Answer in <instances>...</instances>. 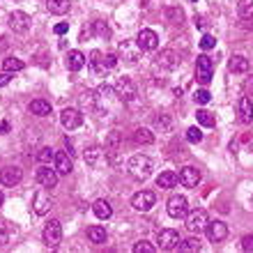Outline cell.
<instances>
[{"label": "cell", "mask_w": 253, "mask_h": 253, "mask_svg": "<svg viewBox=\"0 0 253 253\" xmlns=\"http://www.w3.org/2000/svg\"><path fill=\"white\" fill-rule=\"evenodd\" d=\"M159 249H164V251H173V249L180 247V235H177V230H170V228H166V230H161L159 233Z\"/></svg>", "instance_id": "12"}, {"label": "cell", "mask_w": 253, "mask_h": 253, "mask_svg": "<svg viewBox=\"0 0 253 253\" xmlns=\"http://www.w3.org/2000/svg\"><path fill=\"white\" fill-rule=\"evenodd\" d=\"M196 76H198L200 83H210L214 76V62L212 58H207V55H198V60H196Z\"/></svg>", "instance_id": "8"}, {"label": "cell", "mask_w": 253, "mask_h": 253, "mask_svg": "<svg viewBox=\"0 0 253 253\" xmlns=\"http://www.w3.org/2000/svg\"><path fill=\"white\" fill-rule=\"evenodd\" d=\"M216 46V40H214L212 35H203V40H200V48L203 51H210V48Z\"/></svg>", "instance_id": "40"}, {"label": "cell", "mask_w": 253, "mask_h": 253, "mask_svg": "<svg viewBox=\"0 0 253 253\" xmlns=\"http://www.w3.org/2000/svg\"><path fill=\"white\" fill-rule=\"evenodd\" d=\"M191 2H198V0H191Z\"/></svg>", "instance_id": "51"}, {"label": "cell", "mask_w": 253, "mask_h": 253, "mask_svg": "<svg viewBox=\"0 0 253 253\" xmlns=\"http://www.w3.org/2000/svg\"><path fill=\"white\" fill-rule=\"evenodd\" d=\"M242 249H244V251H253V235H244V240H242Z\"/></svg>", "instance_id": "44"}, {"label": "cell", "mask_w": 253, "mask_h": 253, "mask_svg": "<svg viewBox=\"0 0 253 253\" xmlns=\"http://www.w3.org/2000/svg\"><path fill=\"white\" fill-rule=\"evenodd\" d=\"M244 92H247V94H253V76H249V79L244 81Z\"/></svg>", "instance_id": "48"}, {"label": "cell", "mask_w": 253, "mask_h": 253, "mask_svg": "<svg viewBox=\"0 0 253 253\" xmlns=\"http://www.w3.org/2000/svg\"><path fill=\"white\" fill-rule=\"evenodd\" d=\"M196 120H198L200 126H214L216 125V118H214V113H210V111H198V113H196Z\"/></svg>", "instance_id": "32"}, {"label": "cell", "mask_w": 253, "mask_h": 253, "mask_svg": "<svg viewBox=\"0 0 253 253\" xmlns=\"http://www.w3.org/2000/svg\"><path fill=\"white\" fill-rule=\"evenodd\" d=\"M157 249L150 244V242H138L136 247H133V253H154Z\"/></svg>", "instance_id": "41"}, {"label": "cell", "mask_w": 253, "mask_h": 253, "mask_svg": "<svg viewBox=\"0 0 253 253\" xmlns=\"http://www.w3.org/2000/svg\"><path fill=\"white\" fill-rule=\"evenodd\" d=\"M133 140L138 143V145H150L154 140V136H152V131L150 129H145V126H138L136 131H133Z\"/></svg>", "instance_id": "30"}, {"label": "cell", "mask_w": 253, "mask_h": 253, "mask_svg": "<svg viewBox=\"0 0 253 253\" xmlns=\"http://www.w3.org/2000/svg\"><path fill=\"white\" fill-rule=\"evenodd\" d=\"M228 67H230V72H235V74H244V72H249V60L244 55H233L230 62H228Z\"/></svg>", "instance_id": "28"}, {"label": "cell", "mask_w": 253, "mask_h": 253, "mask_svg": "<svg viewBox=\"0 0 253 253\" xmlns=\"http://www.w3.org/2000/svg\"><path fill=\"white\" fill-rule=\"evenodd\" d=\"M104 62H106V69H113L115 65H118V55H104Z\"/></svg>", "instance_id": "45"}, {"label": "cell", "mask_w": 253, "mask_h": 253, "mask_svg": "<svg viewBox=\"0 0 253 253\" xmlns=\"http://www.w3.org/2000/svg\"><path fill=\"white\" fill-rule=\"evenodd\" d=\"M28 111L33 115H37V118H46V115L51 113V104H48L46 99H33L30 106H28Z\"/></svg>", "instance_id": "23"}, {"label": "cell", "mask_w": 253, "mask_h": 253, "mask_svg": "<svg viewBox=\"0 0 253 253\" xmlns=\"http://www.w3.org/2000/svg\"><path fill=\"white\" fill-rule=\"evenodd\" d=\"M92 212L97 214V219L106 221V219H111V216H113V207H111V203H108V200L101 198V200H94Z\"/></svg>", "instance_id": "20"}, {"label": "cell", "mask_w": 253, "mask_h": 253, "mask_svg": "<svg viewBox=\"0 0 253 253\" xmlns=\"http://www.w3.org/2000/svg\"><path fill=\"white\" fill-rule=\"evenodd\" d=\"M53 168L58 170V175H69L72 173V154L67 152H55L53 157Z\"/></svg>", "instance_id": "18"}, {"label": "cell", "mask_w": 253, "mask_h": 253, "mask_svg": "<svg viewBox=\"0 0 253 253\" xmlns=\"http://www.w3.org/2000/svg\"><path fill=\"white\" fill-rule=\"evenodd\" d=\"M136 42H138V46L143 48V51H154V48L159 46V37H157V33L154 30H140L138 37H136Z\"/></svg>", "instance_id": "14"}, {"label": "cell", "mask_w": 253, "mask_h": 253, "mask_svg": "<svg viewBox=\"0 0 253 253\" xmlns=\"http://www.w3.org/2000/svg\"><path fill=\"white\" fill-rule=\"evenodd\" d=\"M237 118H240L242 125H251L253 122V104L249 99V94H244L237 104Z\"/></svg>", "instance_id": "17"}, {"label": "cell", "mask_w": 253, "mask_h": 253, "mask_svg": "<svg viewBox=\"0 0 253 253\" xmlns=\"http://www.w3.org/2000/svg\"><path fill=\"white\" fill-rule=\"evenodd\" d=\"M69 0H46V7L51 14H58V16H62V14L69 12Z\"/></svg>", "instance_id": "27"}, {"label": "cell", "mask_w": 253, "mask_h": 253, "mask_svg": "<svg viewBox=\"0 0 253 253\" xmlns=\"http://www.w3.org/2000/svg\"><path fill=\"white\" fill-rule=\"evenodd\" d=\"M51 207H53V200H51V196L46 193V189L42 187L40 191L33 196V212L37 214V216H44Z\"/></svg>", "instance_id": "9"}, {"label": "cell", "mask_w": 253, "mask_h": 253, "mask_svg": "<svg viewBox=\"0 0 253 253\" xmlns=\"http://www.w3.org/2000/svg\"><path fill=\"white\" fill-rule=\"evenodd\" d=\"M9 81H12V72H2V74H0V87L7 85Z\"/></svg>", "instance_id": "47"}, {"label": "cell", "mask_w": 253, "mask_h": 253, "mask_svg": "<svg viewBox=\"0 0 253 253\" xmlns=\"http://www.w3.org/2000/svg\"><path fill=\"white\" fill-rule=\"evenodd\" d=\"M2 203H5V196H2V191H0V207H2Z\"/></svg>", "instance_id": "50"}, {"label": "cell", "mask_w": 253, "mask_h": 253, "mask_svg": "<svg viewBox=\"0 0 253 253\" xmlns=\"http://www.w3.org/2000/svg\"><path fill=\"white\" fill-rule=\"evenodd\" d=\"M60 122L69 131H72V129H79V126L83 125V113H81L79 108H65L60 113Z\"/></svg>", "instance_id": "11"}, {"label": "cell", "mask_w": 253, "mask_h": 253, "mask_svg": "<svg viewBox=\"0 0 253 253\" xmlns=\"http://www.w3.org/2000/svg\"><path fill=\"white\" fill-rule=\"evenodd\" d=\"M168 216L170 219H182V216H187L189 214V200L184 196H173V198L168 200Z\"/></svg>", "instance_id": "6"}, {"label": "cell", "mask_w": 253, "mask_h": 253, "mask_svg": "<svg viewBox=\"0 0 253 253\" xmlns=\"http://www.w3.org/2000/svg\"><path fill=\"white\" fill-rule=\"evenodd\" d=\"M9 242V226H7V221H0V247Z\"/></svg>", "instance_id": "42"}, {"label": "cell", "mask_w": 253, "mask_h": 253, "mask_svg": "<svg viewBox=\"0 0 253 253\" xmlns=\"http://www.w3.org/2000/svg\"><path fill=\"white\" fill-rule=\"evenodd\" d=\"M87 240L92 242V244H104L106 242V230L101 226H90L87 228Z\"/></svg>", "instance_id": "29"}, {"label": "cell", "mask_w": 253, "mask_h": 253, "mask_svg": "<svg viewBox=\"0 0 253 253\" xmlns=\"http://www.w3.org/2000/svg\"><path fill=\"white\" fill-rule=\"evenodd\" d=\"M205 230H207L210 242H214V244H216V242H223L228 237V226L223 221H210Z\"/></svg>", "instance_id": "13"}, {"label": "cell", "mask_w": 253, "mask_h": 253, "mask_svg": "<svg viewBox=\"0 0 253 253\" xmlns=\"http://www.w3.org/2000/svg\"><path fill=\"white\" fill-rule=\"evenodd\" d=\"M157 65L164 67V69H175L180 65V55L173 53V51H161V55L157 58Z\"/></svg>", "instance_id": "22"}, {"label": "cell", "mask_w": 253, "mask_h": 253, "mask_svg": "<svg viewBox=\"0 0 253 253\" xmlns=\"http://www.w3.org/2000/svg\"><path fill=\"white\" fill-rule=\"evenodd\" d=\"M237 12H240L242 19L253 16V0H240V2H237Z\"/></svg>", "instance_id": "34"}, {"label": "cell", "mask_w": 253, "mask_h": 253, "mask_svg": "<svg viewBox=\"0 0 253 253\" xmlns=\"http://www.w3.org/2000/svg\"><path fill=\"white\" fill-rule=\"evenodd\" d=\"M187 138H189V143H200L203 140V131H200L198 126H191V129H187Z\"/></svg>", "instance_id": "39"}, {"label": "cell", "mask_w": 253, "mask_h": 253, "mask_svg": "<svg viewBox=\"0 0 253 253\" xmlns=\"http://www.w3.org/2000/svg\"><path fill=\"white\" fill-rule=\"evenodd\" d=\"M198 182H200V170H198V168L184 166L180 170V184H182V187L193 189V187H198Z\"/></svg>", "instance_id": "15"}, {"label": "cell", "mask_w": 253, "mask_h": 253, "mask_svg": "<svg viewBox=\"0 0 253 253\" xmlns=\"http://www.w3.org/2000/svg\"><path fill=\"white\" fill-rule=\"evenodd\" d=\"M120 143H122V138H120V133H118V131L108 133V138H106V154H113V157H111V161H115V154H118V150H120Z\"/></svg>", "instance_id": "25"}, {"label": "cell", "mask_w": 253, "mask_h": 253, "mask_svg": "<svg viewBox=\"0 0 253 253\" xmlns=\"http://www.w3.org/2000/svg\"><path fill=\"white\" fill-rule=\"evenodd\" d=\"M87 65H90V69H92L94 74H106L108 69H106V62H104V53L101 51H92L90 53V58H87Z\"/></svg>", "instance_id": "19"}, {"label": "cell", "mask_w": 253, "mask_h": 253, "mask_svg": "<svg viewBox=\"0 0 253 253\" xmlns=\"http://www.w3.org/2000/svg\"><path fill=\"white\" fill-rule=\"evenodd\" d=\"M166 19L170 21V23H182L184 14H182L180 7H168V9H166Z\"/></svg>", "instance_id": "37"}, {"label": "cell", "mask_w": 253, "mask_h": 253, "mask_svg": "<svg viewBox=\"0 0 253 253\" xmlns=\"http://www.w3.org/2000/svg\"><path fill=\"white\" fill-rule=\"evenodd\" d=\"M9 28L14 33H28L30 30V16L23 12H12L9 14Z\"/></svg>", "instance_id": "16"}, {"label": "cell", "mask_w": 253, "mask_h": 253, "mask_svg": "<svg viewBox=\"0 0 253 253\" xmlns=\"http://www.w3.org/2000/svg\"><path fill=\"white\" fill-rule=\"evenodd\" d=\"M44 244H46L48 249H55L58 244L62 242V226H60V221H48L46 228H44Z\"/></svg>", "instance_id": "4"}, {"label": "cell", "mask_w": 253, "mask_h": 253, "mask_svg": "<svg viewBox=\"0 0 253 253\" xmlns=\"http://www.w3.org/2000/svg\"><path fill=\"white\" fill-rule=\"evenodd\" d=\"M55 157V152L51 150V147H40V152H37V159L42 161V164H51Z\"/></svg>", "instance_id": "38"}, {"label": "cell", "mask_w": 253, "mask_h": 253, "mask_svg": "<svg viewBox=\"0 0 253 253\" xmlns=\"http://www.w3.org/2000/svg\"><path fill=\"white\" fill-rule=\"evenodd\" d=\"M177 182H180V175L170 173V170H166V173H161L159 177H157V184H159L161 189H173V187H177Z\"/></svg>", "instance_id": "26"}, {"label": "cell", "mask_w": 253, "mask_h": 253, "mask_svg": "<svg viewBox=\"0 0 253 253\" xmlns=\"http://www.w3.org/2000/svg\"><path fill=\"white\" fill-rule=\"evenodd\" d=\"M177 249H180V251H184V253H196V251H200V240H198V237H189V240H182Z\"/></svg>", "instance_id": "31"}, {"label": "cell", "mask_w": 253, "mask_h": 253, "mask_svg": "<svg viewBox=\"0 0 253 253\" xmlns=\"http://www.w3.org/2000/svg\"><path fill=\"white\" fill-rule=\"evenodd\" d=\"M136 85H133L131 79H126V76H122V79H118V83H115V97L120 101H133L136 99Z\"/></svg>", "instance_id": "5"}, {"label": "cell", "mask_w": 253, "mask_h": 253, "mask_svg": "<svg viewBox=\"0 0 253 253\" xmlns=\"http://www.w3.org/2000/svg\"><path fill=\"white\" fill-rule=\"evenodd\" d=\"M92 33L99 35V37H104V40H108V37H111V28H108L104 21H94V23H92Z\"/></svg>", "instance_id": "35"}, {"label": "cell", "mask_w": 253, "mask_h": 253, "mask_svg": "<svg viewBox=\"0 0 253 253\" xmlns=\"http://www.w3.org/2000/svg\"><path fill=\"white\" fill-rule=\"evenodd\" d=\"M126 173L138 182L147 180L152 175V159L145 157V154H133L131 159H129V164H126Z\"/></svg>", "instance_id": "1"}, {"label": "cell", "mask_w": 253, "mask_h": 253, "mask_svg": "<svg viewBox=\"0 0 253 253\" xmlns=\"http://www.w3.org/2000/svg\"><path fill=\"white\" fill-rule=\"evenodd\" d=\"M131 205H133V210H138V212H150V210L157 205V196H154V191H150V189H143V191H138L131 198Z\"/></svg>", "instance_id": "3"}, {"label": "cell", "mask_w": 253, "mask_h": 253, "mask_svg": "<svg viewBox=\"0 0 253 253\" xmlns=\"http://www.w3.org/2000/svg\"><path fill=\"white\" fill-rule=\"evenodd\" d=\"M99 157H101V150H99V147H90V150L85 152V157H83V159H85L87 166H97Z\"/></svg>", "instance_id": "36"}, {"label": "cell", "mask_w": 253, "mask_h": 253, "mask_svg": "<svg viewBox=\"0 0 253 253\" xmlns=\"http://www.w3.org/2000/svg\"><path fill=\"white\" fill-rule=\"evenodd\" d=\"M207 223H210V216H207L205 210H193V212L187 214V230L189 233H203L207 228Z\"/></svg>", "instance_id": "2"}, {"label": "cell", "mask_w": 253, "mask_h": 253, "mask_svg": "<svg viewBox=\"0 0 253 253\" xmlns=\"http://www.w3.org/2000/svg\"><path fill=\"white\" fill-rule=\"evenodd\" d=\"M53 33H55V35H65V33H69V23H58V26L53 28Z\"/></svg>", "instance_id": "46"}, {"label": "cell", "mask_w": 253, "mask_h": 253, "mask_svg": "<svg viewBox=\"0 0 253 253\" xmlns=\"http://www.w3.org/2000/svg\"><path fill=\"white\" fill-rule=\"evenodd\" d=\"M193 99H196V104H207V101L212 99V94L207 92V90H196Z\"/></svg>", "instance_id": "43"}, {"label": "cell", "mask_w": 253, "mask_h": 253, "mask_svg": "<svg viewBox=\"0 0 253 253\" xmlns=\"http://www.w3.org/2000/svg\"><path fill=\"white\" fill-rule=\"evenodd\" d=\"M140 51H143V48L138 46V42H136V46H133L131 42H122V44H120V53L126 58V62H136V60H138Z\"/></svg>", "instance_id": "21"}, {"label": "cell", "mask_w": 253, "mask_h": 253, "mask_svg": "<svg viewBox=\"0 0 253 253\" xmlns=\"http://www.w3.org/2000/svg\"><path fill=\"white\" fill-rule=\"evenodd\" d=\"M83 65H85V55L81 53V51H69V55H67V69L69 72H79V69H83Z\"/></svg>", "instance_id": "24"}, {"label": "cell", "mask_w": 253, "mask_h": 253, "mask_svg": "<svg viewBox=\"0 0 253 253\" xmlns=\"http://www.w3.org/2000/svg\"><path fill=\"white\" fill-rule=\"evenodd\" d=\"M35 177H37V184H40V187L53 189V187H58V177H60V175H58V170H55V168H51V166H46V164H44V166L37 170V175H35Z\"/></svg>", "instance_id": "7"}, {"label": "cell", "mask_w": 253, "mask_h": 253, "mask_svg": "<svg viewBox=\"0 0 253 253\" xmlns=\"http://www.w3.org/2000/svg\"><path fill=\"white\" fill-rule=\"evenodd\" d=\"M23 180V170L19 166H7L0 170V184L2 187H16Z\"/></svg>", "instance_id": "10"}, {"label": "cell", "mask_w": 253, "mask_h": 253, "mask_svg": "<svg viewBox=\"0 0 253 253\" xmlns=\"http://www.w3.org/2000/svg\"><path fill=\"white\" fill-rule=\"evenodd\" d=\"M23 60H19V58H5V62H2V69H5V72H21V69H23Z\"/></svg>", "instance_id": "33"}, {"label": "cell", "mask_w": 253, "mask_h": 253, "mask_svg": "<svg viewBox=\"0 0 253 253\" xmlns=\"http://www.w3.org/2000/svg\"><path fill=\"white\" fill-rule=\"evenodd\" d=\"M7 131H9V122L2 120V122H0V133H7Z\"/></svg>", "instance_id": "49"}]
</instances>
